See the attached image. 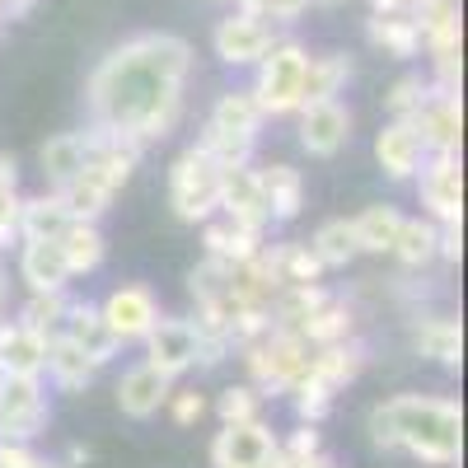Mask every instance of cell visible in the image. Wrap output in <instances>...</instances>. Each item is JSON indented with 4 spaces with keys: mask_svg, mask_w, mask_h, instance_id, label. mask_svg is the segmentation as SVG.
I'll use <instances>...</instances> for the list:
<instances>
[{
    "mask_svg": "<svg viewBox=\"0 0 468 468\" xmlns=\"http://www.w3.org/2000/svg\"><path fill=\"white\" fill-rule=\"evenodd\" d=\"M192 75V43L178 33H136L117 43L90 75V127L117 132L136 145L165 141L183 117Z\"/></svg>",
    "mask_w": 468,
    "mask_h": 468,
    "instance_id": "6da1fadb",
    "label": "cell"
},
{
    "mask_svg": "<svg viewBox=\"0 0 468 468\" xmlns=\"http://www.w3.org/2000/svg\"><path fill=\"white\" fill-rule=\"evenodd\" d=\"M370 445L426 468H450L463 454V412L436 394H394L370 408Z\"/></svg>",
    "mask_w": 468,
    "mask_h": 468,
    "instance_id": "7a4b0ae2",
    "label": "cell"
},
{
    "mask_svg": "<svg viewBox=\"0 0 468 468\" xmlns=\"http://www.w3.org/2000/svg\"><path fill=\"white\" fill-rule=\"evenodd\" d=\"M262 108L253 99V90H229L216 99L207 127L197 136V145L211 154L220 169H239V165H253V145H258V132H262Z\"/></svg>",
    "mask_w": 468,
    "mask_h": 468,
    "instance_id": "3957f363",
    "label": "cell"
},
{
    "mask_svg": "<svg viewBox=\"0 0 468 468\" xmlns=\"http://www.w3.org/2000/svg\"><path fill=\"white\" fill-rule=\"evenodd\" d=\"M239 351H244L249 379H253V388L262 399L267 394H291V388L304 379V370H309V342L295 328H277V324H271L258 342H249Z\"/></svg>",
    "mask_w": 468,
    "mask_h": 468,
    "instance_id": "277c9868",
    "label": "cell"
},
{
    "mask_svg": "<svg viewBox=\"0 0 468 468\" xmlns=\"http://www.w3.org/2000/svg\"><path fill=\"white\" fill-rule=\"evenodd\" d=\"M304 66H309V48L295 37H277L267 48V57L258 61V80H253V99L262 108V117H291L304 103Z\"/></svg>",
    "mask_w": 468,
    "mask_h": 468,
    "instance_id": "5b68a950",
    "label": "cell"
},
{
    "mask_svg": "<svg viewBox=\"0 0 468 468\" xmlns=\"http://www.w3.org/2000/svg\"><path fill=\"white\" fill-rule=\"evenodd\" d=\"M169 207L183 225H207L220 207V165L202 145H187L169 165Z\"/></svg>",
    "mask_w": 468,
    "mask_h": 468,
    "instance_id": "8992f818",
    "label": "cell"
},
{
    "mask_svg": "<svg viewBox=\"0 0 468 468\" xmlns=\"http://www.w3.org/2000/svg\"><path fill=\"white\" fill-rule=\"evenodd\" d=\"M52 421L43 375H0V441H33Z\"/></svg>",
    "mask_w": 468,
    "mask_h": 468,
    "instance_id": "52a82bcc",
    "label": "cell"
},
{
    "mask_svg": "<svg viewBox=\"0 0 468 468\" xmlns=\"http://www.w3.org/2000/svg\"><path fill=\"white\" fill-rule=\"evenodd\" d=\"M417 183V197L426 207L436 225H454L463 220V169H459V150H441V154H426L421 169L412 174Z\"/></svg>",
    "mask_w": 468,
    "mask_h": 468,
    "instance_id": "ba28073f",
    "label": "cell"
},
{
    "mask_svg": "<svg viewBox=\"0 0 468 468\" xmlns=\"http://www.w3.org/2000/svg\"><path fill=\"white\" fill-rule=\"evenodd\" d=\"M211 468H282L277 436L262 417L253 421H225L211 441Z\"/></svg>",
    "mask_w": 468,
    "mask_h": 468,
    "instance_id": "9c48e42d",
    "label": "cell"
},
{
    "mask_svg": "<svg viewBox=\"0 0 468 468\" xmlns=\"http://www.w3.org/2000/svg\"><path fill=\"white\" fill-rule=\"evenodd\" d=\"M408 122L417 127L426 154L459 150V141H463V103H459V90H441V85L426 80V99H421V108L408 117Z\"/></svg>",
    "mask_w": 468,
    "mask_h": 468,
    "instance_id": "30bf717a",
    "label": "cell"
},
{
    "mask_svg": "<svg viewBox=\"0 0 468 468\" xmlns=\"http://www.w3.org/2000/svg\"><path fill=\"white\" fill-rule=\"evenodd\" d=\"M145 342V361L154 370H165L169 379L197 370V351H202V333L192 319H154V328L141 337Z\"/></svg>",
    "mask_w": 468,
    "mask_h": 468,
    "instance_id": "8fae6325",
    "label": "cell"
},
{
    "mask_svg": "<svg viewBox=\"0 0 468 468\" xmlns=\"http://www.w3.org/2000/svg\"><path fill=\"white\" fill-rule=\"evenodd\" d=\"M277 24H267V19H253V15H244V10H234V15H225L220 24H216V33H211V48H216V57L225 61V66H258L262 57H267V48L277 43Z\"/></svg>",
    "mask_w": 468,
    "mask_h": 468,
    "instance_id": "7c38bea8",
    "label": "cell"
},
{
    "mask_svg": "<svg viewBox=\"0 0 468 468\" xmlns=\"http://www.w3.org/2000/svg\"><path fill=\"white\" fill-rule=\"evenodd\" d=\"M99 319H103V328L117 337V342H141L150 328H154V319H160V300H154V291L150 286H117L103 304H99Z\"/></svg>",
    "mask_w": 468,
    "mask_h": 468,
    "instance_id": "4fadbf2b",
    "label": "cell"
},
{
    "mask_svg": "<svg viewBox=\"0 0 468 468\" xmlns=\"http://www.w3.org/2000/svg\"><path fill=\"white\" fill-rule=\"evenodd\" d=\"M351 141V108L342 99H319L300 108V145L314 160H333V154Z\"/></svg>",
    "mask_w": 468,
    "mask_h": 468,
    "instance_id": "5bb4252c",
    "label": "cell"
},
{
    "mask_svg": "<svg viewBox=\"0 0 468 468\" xmlns=\"http://www.w3.org/2000/svg\"><path fill=\"white\" fill-rule=\"evenodd\" d=\"M225 220L244 225L253 234H262L271 225V211H267V197H262V183H258V169L253 165H239V169H220V207H216Z\"/></svg>",
    "mask_w": 468,
    "mask_h": 468,
    "instance_id": "9a60e30c",
    "label": "cell"
},
{
    "mask_svg": "<svg viewBox=\"0 0 468 468\" xmlns=\"http://www.w3.org/2000/svg\"><path fill=\"white\" fill-rule=\"evenodd\" d=\"M421 160H426V145H421L417 127L408 122V117H388V122L379 127V136H375V165L394 183H412Z\"/></svg>",
    "mask_w": 468,
    "mask_h": 468,
    "instance_id": "2e32d148",
    "label": "cell"
},
{
    "mask_svg": "<svg viewBox=\"0 0 468 468\" xmlns=\"http://www.w3.org/2000/svg\"><path fill=\"white\" fill-rule=\"evenodd\" d=\"M169 394H174V379L165 370H154L150 361L132 366L122 379H117V408H122V417H132V421H150L165 408Z\"/></svg>",
    "mask_w": 468,
    "mask_h": 468,
    "instance_id": "e0dca14e",
    "label": "cell"
},
{
    "mask_svg": "<svg viewBox=\"0 0 468 468\" xmlns=\"http://www.w3.org/2000/svg\"><path fill=\"white\" fill-rule=\"evenodd\" d=\"M99 370H103V366H94V356H90L80 342H70V337H52V342H48L43 379H48L52 388H61V394H85Z\"/></svg>",
    "mask_w": 468,
    "mask_h": 468,
    "instance_id": "ac0fdd59",
    "label": "cell"
},
{
    "mask_svg": "<svg viewBox=\"0 0 468 468\" xmlns=\"http://www.w3.org/2000/svg\"><path fill=\"white\" fill-rule=\"evenodd\" d=\"M361 370H366V342H356V337H342V342H328V346H309V370L304 375L328 384L333 394L346 388Z\"/></svg>",
    "mask_w": 468,
    "mask_h": 468,
    "instance_id": "d6986e66",
    "label": "cell"
},
{
    "mask_svg": "<svg viewBox=\"0 0 468 468\" xmlns=\"http://www.w3.org/2000/svg\"><path fill=\"white\" fill-rule=\"evenodd\" d=\"M57 337L80 342L90 356H94V366H108L117 351H122V342L103 328L99 304H90V300H66V319H61V333H57Z\"/></svg>",
    "mask_w": 468,
    "mask_h": 468,
    "instance_id": "ffe728a7",
    "label": "cell"
},
{
    "mask_svg": "<svg viewBox=\"0 0 468 468\" xmlns=\"http://www.w3.org/2000/svg\"><path fill=\"white\" fill-rule=\"evenodd\" d=\"M258 262H262L267 277L277 282V291H282V286H304V282H324V262L314 258V249L295 244V239H286V244H262V249H258Z\"/></svg>",
    "mask_w": 468,
    "mask_h": 468,
    "instance_id": "44dd1931",
    "label": "cell"
},
{
    "mask_svg": "<svg viewBox=\"0 0 468 468\" xmlns=\"http://www.w3.org/2000/svg\"><path fill=\"white\" fill-rule=\"evenodd\" d=\"M19 277H24L28 291H37V295L66 291V286H70V267H66L57 239H19Z\"/></svg>",
    "mask_w": 468,
    "mask_h": 468,
    "instance_id": "7402d4cb",
    "label": "cell"
},
{
    "mask_svg": "<svg viewBox=\"0 0 468 468\" xmlns=\"http://www.w3.org/2000/svg\"><path fill=\"white\" fill-rule=\"evenodd\" d=\"M412 346H417V356L454 370L463 361V328L450 314H417L412 319Z\"/></svg>",
    "mask_w": 468,
    "mask_h": 468,
    "instance_id": "603a6c76",
    "label": "cell"
},
{
    "mask_svg": "<svg viewBox=\"0 0 468 468\" xmlns=\"http://www.w3.org/2000/svg\"><path fill=\"white\" fill-rule=\"evenodd\" d=\"M388 253H394V262L403 271H421L441 262V225L431 216H403L394 244H388Z\"/></svg>",
    "mask_w": 468,
    "mask_h": 468,
    "instance_id": "cb8c5ba5",
    "label": "cell"
},
{
    "mask_svg": "<svg viewBox=\"0 0 468 468\" xmlns=\"http://www.w3.org/2000/svg\"><path fill=\"white\" fill-rule=\"evenodd\" d=\"M366 37H370V48H379L384 57H394V61L421 57V28H417L412 10H403V15H370L366 19Z\"/></svg>",
    "mask_w": 468,
    "mask_h": 468,
    "instance_id": "d4e9b609",
    "label": "cell"
},
{
    "mask_svg": "<svg viewBox=\"0 0 468 468\" xmlns=\"http://www.w3.org/2000/svg\"><path fill=\"white\" fill-rule=\"evenodd\" d=\"M258 183H262L271 225H286V220L300 216V207H304V178H300L295 165H262L258 169Z\"/></svg>",
    "mask_w": 468,
    "mask_h": 468,
    "instance_id": "484cf974",
    "label": "cell"
},
{
    "mask_svg": "<svg viewBox=\"0 0 468 468\" xmlns=\"http://www.w3.org/2000/svg\"><path fill=\"white\" fill-rule=\"evenodd\" d=\"M57 249L70 267V277H85V271H94L108 253V239H103V229L99 220H70L61 234H57Z\"/></svg>",
    "mask_w": 468,
    "mask_h": 468,
    "instance_id": "4316f807",
    "label": "cell"
},
{
    "mask_svg": "<svg viewBox=\"0 0 468 468\" xmlns=\"http://www.w3.org/2000/svg\"><path fill=\"white\" fill-rule=\"evenodd\" d=\"M37 160H43V174H48L52 192L66 187L75 174L85 169V160H90V132H61V136H52L43 150H37Z\"/></svg>",
    "mask_w": 468,
    "mask_h": 468,
    "instance_id": "83f0119b",
    "label": "cell"
},
{
    "mask_svg": "<svg viewBox=\"0 0 468 468\" xmlns=\"http://www.w3.org/2000/svg\"><path fill=\"white\" fill-rule=\"evenodd\" d=\"M202 244H207V258H216V262L234 267V262L258 258L262 234H253V229H244V225H234V220H207Z\"/></svg>",
    "mask_w": 468,
    "mask_h": 468,
    "instance_id": "f1b7e54d",
    "label": "cell"
},
{
    "mask_svg": "<svg viewBox=\"0 0 468 468\" xmlns=\"http://www.w3.org/2000/svg\"><path fill=\"white\" fill-rule=\"evenodd\" d=\"M346 80H351V57L346 52H319V57H309V66H304V103L337 99L346 90Z\"/></svg>",
    "mask_w": 468,
    "mask_h": 468,
    "instance_id": "f546056e",
    "label": "cell"
},
{
    "mask_svg": "<svg viewBox=\"0 0 468 468\" xmlns=\"http://www.w3.org/2000/svg\"><path fill=\"white\" fill-rule=\"evenodd\" d=\"M295 333H300L309 346H328V342H342V337L356 333V314H351V304H346V300H333V295H328V300H324V304H319Z\"/></svg>",
    "mask_w": 468,
    "mask_h": 468,
    "instance_id": "4dcf8cb0",
    "label": "cell"
},
{
    "mask_svg": "<svg viewBox=\"0 0 468 468\" xmlns=\"http://www.w3.org/2000/svg\"><path fill=\"white\" fill-rule=\"evenodd\" d=\"M66 225H70V211L61 207L57 192L19 202V239H57Z\"/></svg>",
    "mask_w": 468,
    "mask_h": 468,
    "instance_id": "1f68e13d",
    "label": "cell"
},
{
    "mask_svg": "<svg viewBox=\"0 0 468 468\" xmlns=\"http://www.w3.org/2000/svg\"><path fill=\"white\" fill-rule=\"evenodd\" d=\"M309 249H314V258L324 262V271L333 267H346V262H356L361 244H356V229H351V220H324L314 229V239H309Z\"/></svg>",
    "mask_w": 468,
    "mask_h": 468,
    "instance_id": "d6a6232c",
    "label": "cell"
},
{
    "mask_svg": "<svg viewBox=\"0 0 468 468\" xmlns=\"http://www.w3.org/2000/svg\"><path fill=\"white\" fill-rule=\"evenodd\" d=\"M399 225H403V211H399V207H366L356 220H351L361 253H388V244H394Z\"/></svg>",
    "mask_w": 468,
    "mask_h": 468,
    "instance_id": "836d02e7",
    "label": "cell"
},
{
    "mask_svg": "<svg viewBox=\"0 0 468 468\" xmlns=\"http://www.w3.org/2000/svg\"><path fill=\"white\" fill-rule=\"evenodd\" d=\"M66 291H48V295H28V304L19 309V328H28V333H37V337H43V342H52L57 333H61V319H66Z\"/></svg>",
    "mask_w": 468,
    "mask_h": 468,
    "instance_id": "e575fe53",
    "label": "cell"
},
{
    "mask_svg": "<svg viewBox=\"0 0 468 468\" xmlns=\"http://www.w3.org/2000/svg\"><path fill=\"white\" fill-rule=\"evenodd\" d=\"M291 399H295V417H300V421L319 426V421L333 412V399H337V394H333L328 384H319V379H309V375H304V379L291 388Z\"/></svg>",
    "mask_w": 468,
    "mask_h": 468,
    "instance_id": "d590c367",
    "label": "cell"
},
{
    "mask_svg": "<svg viewBox=\"0 0 468 468\" xmlns=\"http://www.w3.org/2000/svg\"><path fill=\"white\" fill-rule=\"evenodd\" d=\"M216 412H220V421H253V417H262V394L253 384H229V388H220Z\"/></svg>",
    "mask_w": 468,
    "mask_h": 468,
    "instance_id": "8d00e7d4",
    "label": "cell"
},
{
    "mask_svg": "<svg viewBox=\"0 0 468 468\" xmlns=\"http://www.w3.org/2000/svg\"><path fill=\"white\" fill-rule=\"evenodd\" d=\"M309 5H314V0H234V10L267 19V24H295L300 15H309Z\"/></svg>",
    "mask_w": 468,
    "mask_h": 468,
    "instance_id": "74e56055",
    "label": "cell"
},
{
    "mask_svg": "<svg viewBox=\"0 0 468 468\" xmlns=\"http://www.w3.org/2000/svg\"><path fill=\"white\" fill-rule=\"evenodd\" d=\"M421 99H426V80H421V75H403V80L388 85L384 108H388V117H412L421 108Z\"/></svg>",
    "mask_w": 468,
    "mask_h": 468,
    "instance_id": "f35d334b",
    "label": "cell"
},
{
    "mask_svg": "<svg viewBox=\"0 0 468 468\" xmlns=\"http://www.w3.org/2000/svg\"><path fill=\"white\" fill-rule=\"evenodd\" d=\"M0 468H66V463L33 454L28 441H0Z\"/></svg>",
    "mask_w": 468,
    "mask_h": 468,
    "instance_id": "ab89813d",
    "label": "cell"
},
{
    "mask_svg": "<svg viewBox=\"0 0 468 468\" xmlns=\"http://www.w3.org/2000/svg\"><path fill=\"white\" fill-rule=\"evenodd\" d=\"M165 408H169V417H174L178 426H192V421L207 412V399L197 394V388H174V394L165 399Z\"/></svg>",
    "mask_w": 468,
    "mask_h": 468,
    "instance_id": "60d3db41",
    "label": "cell"
},
{
    "mask_svg": "<svg viewBox=\"0 0 468 468\" xmlns=\"http://www.w3.org/2000/svg\"><path fill=\"white\" fill-rule=\"evenodd\" d=\"M19 187H0V249L19 239Z\"/></svg>",
    "mask_w": 468,
    "mask_h": 468,
    "instance_id": "b9f144b4",
    "label": "cell"
},
{
    "mask_svg": "<svg viewBox=\"0 0 468 468\" xmlns=\"http://www.w3.org/2000/svg\"><path fill=\"white\" fill-rule=\"evenodd\" d=\"M277 450L286 454V459H304V454H319L324 445H319V431L309 421H300V431L291 436V441H277Z\"/></svg>",
    "mask_w": 468,
    "mask_h": 468,
    "instance_id": "7bdbcfd3",
    "label": "cell"
},
{
    "mask_svg": "<svg viewBox=\"0 0 468 468\" xmlns=\"http://www.w3.org/2000/svg\"><path fill=\"white\" fill-rule=\"evenodd\" d=\"M459 253H463V229H459V220H454V225H441V262H459Z\"/></svg>",
    "mask_w": 468,
    "mask_h": 468,
    "instance_id": "ee69618b",
    "label": "cell"
},
{
    "mask_svg": "<svg viewBox=\"0 0 468 468\" xmlns=\"http://www.w3.org/2000/svg\"><path fill=\"white\" fill-rule=\"evenodd\" d=\"M282 468H337V463L319 450V454H304V459H286V454H282Z\"/></svg>",
    "mask_w": 468,
    "mask_h": 468,
    "instance_id": "f6af8a7d",
    "label": "cell"
},
{
    "mask_svg": "<svg viewBox=\"0 0 468 468\" xmlns=\"http://www.w3.org/2000/svg\"><path fill=\"white\" fill-rule=\"evenodd\" d=\"M403 10H412L408 0H370V15H403Z\"/></svg>",
    "mask_w": 468,
    "mask_h": 468,
    "instance_id": "bcb514c9",
    "label": "cell"
},
{
    "mask_svg": "<svg viewBox=\"0 0 468 468\" xmlns=\"http://www.w3.org/2000/svg\"><path fill=\"white\" fill-rule=\"evenodd\" d=\"M85 459H90V450H85V445H70V454H66V468H70V463H85Z\"/></svg>",
    "mask_w": 468,
    "mask_h": 468,
    "instance_id": "7dc6e473",
    "label": "cell"
},
{
    "mask_svg": "<svg viewBox=\"0 0 468 468\" xmlns=\"http://www.w3.org/2000/svg\"><path fill=\"white\" fill-rule=\"evenodd\" d=\"M5 295H10V277H5V267H0V309H5Z\"/></svg>",
    "mask_w": 468,
    "mask_h": 468,
    "instance_id": "c3c4849f",
    "label": "cell"
},
{
    "mask_svg": "<svg viewBox=\"0 0 468 468\" xmlns=\"http://www.w3.org/2000/svg\"><path fill=\"white\" fill-rule=\"evenodd\" d=\"M314 5H346V0H314Z\"/></svg>",
    "mask_w": 468,
    "mask_h": 468,
    "instance_id": "681fc988",
    "label": "cell"
},
{
    "mask_svg": "<svg viewBox=\"0 0 468 468\" xmlns=\"http://www.w3.org/2000/svg\"><path fill=\"white\" fill-rule=\"evenodd\" d=\"M229 5H234V0H229Z\"/></svg>",
    "mask_w": 468,
    "mask_h": 468,
    "instance_id": "f907efd6",
    "label": "cell"
},
{
    "mask_svg": "<svg viewBox=\"0 0 468 468\" xmlns=\"http://www.w3.org/2000/svg\"><path fill=\"white\" fill-rule=\"evenodd\" d=\"M0 24H5V19H0Z\"/></svg>",
    "mask_w": 468,
    "mask_h": 468,
    "instance_id": "816d5d0a",
    "label": "cell"
}]
</instances>
